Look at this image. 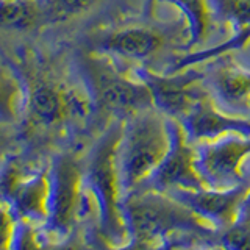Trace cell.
Here are the masks:
<instances>
[{"label": "cell", "instance_id": "obj_17", "mask_svg": "<svg viewBox=\"0 0 250 250\" xmlns=\"http://www.w3.org/2000/svg\"><path fill=\"white\" fill-rule=\"evenodd\" d=\"M100 0H38L42 18L67 21L92 10Z\"/></svg>", "mask_w": 250, "mask_h": 250}, {"label": "cell", "instance_id": "obj_4", "mask_svg": "<svg viewBox=\"0 0 250 250\" xmlns=\"http://www.w3.org/2000/svg\"><path fill=\"white\" fill-rule=\"evenodd\" d=\"M83 175V164L70 152H60L49 158L47 166V221L41 233L49 242L66 239L77 229L75 209Z\"/></svg>", "mask_w": 250, "mask_h": 250}, {"label": "cell", "instance_id": "obj_3", "mask_svg": "<svg viewBox=\"0 0 250 250\" xmlns=\"http://www.w3.org/2000/svg\"><path fill=\"white\" fill-rule=\"evenodd\" d=\"M167 117L155 106L124 121L116 147V172L121 199L139 189L167 153Z\"/></svg>", "mask_w": 250, "mask_h": 250}, {"label": "cell", "instance_id": "obj_19", "mask_svg": "<svg viewBox=\"0 0 250 250\" xmlns=\"http://www.w3.org/2000/svg\"><path fill=\"white\" fill-rule=\"evenodd\" d=\"M221 246L225 250H250V217L241 219L227 229Z\"/></svg>", "mask_w": 250, "mask_h": 250}, {"label": "cell", "instance_id": "obj_7", "mask_svg": "<svg viewBox=\"0 0 250 250\" xmlns=\"http://www.w3.org/2000/svg\"><path fill=\"white\" fill-rule=\"evenodd\" d=\"M203 83L213 104L221 111L250 119V64H242L234 52L200 62Z\"/></svg>", "mask_w": 250, "mask_h": 250}, {"label": "cell", "instance_id": "obj_1", "mask_svg": "<svg viewBox=\"0 0 250 250\" xmlns=\"http://www.w3.org/2000/svg\"><path fill=\"white\" fill-rule=\"evenodd\" d=\"M189 30L178 14L174 21H128L102 28L89 38L88 52L106 55L127 66H148L160 57L185 52Z\"/></svg>", "mask_w": 250, "mask_h": 250}, {"label": "cell", "instance_id": "obj_24", "mask_svg": "<svg viewBox=\"0 0 250 250\" xmlns=\"http://www.w3.org/2000/svg\"><path fill=\"white\" fill-rule=\"evenodd\" d=\"M200 250H225V249L221 244H219V246H209L207 249H200Z\"/></svg>", "mask_w": 250, "mask_h": 250}, {"label": "cell", "instance_id": "obj_5", "mask_svg": "<svg viewBox=\"0 0 250 250\" xmlns=\"http://www.w3.org/2000/svg\"><path fill=\"white\" fill-rule=\"evenodd\" d=\"M194 167L208 189H231L250 180V136L230 133L194 144Z\"/></svg>", "mask_w": 250, "mask_h": 250}, {"label": "cell", "instance_id": "obj_8", "mask_svg": "<svg viewBox=\"0 0 250 250\" xmlns=\"http://www.w3.org/2000/svg\"><path fill=\"white\" fill-rule=\"evenodd\" d=\"M167 125L170 133L169 150L139 189L166 194L174 189L205 188L194 167V144L189 143L182 124L167 117Z\"/></svg>", "mask_w": 250, "mask_h": 250}, {"label": "cell", "instance_id": "obj_20", "mask_svg": "<svg viewBox=\"0 0 250 250\" xmlns=\"http://www.w3.org/2000/svg\"><path fill=\"white\" fill-rule=\"evenodd\" d=\"M47 250H94L91 246V238L82 229H77L66 239L53 242Z\"/></svg>", "mask_w": 250, "mask_h": 250}, {"label": "cell", "instance_id": "obj_10", "mask_svg": "<svg viewBox=\"0 0 250 250\" xmlns=\"http://www.w3.org/2000/svg\"><path fill=\"white\" fill-rule=\"evenodd\" d=\"M178 122L182 124L188 139L192 144L213 141L224 135H230V133L250 136L249 117L231 116L221 111L213 104L211 97L202 100L189 114Z\"/></svg>", "mask_w": 250, "mask_h": 250}, {"label": "cell", "instance_id": "obj_21", "mask_svg": "<svg viewBox=\"0 0 250 250\" xmlns=\"http://www.w3.org/2000/svg\"><path fill=\"white\" fill-rule=\"evenodd\" d=\"M13 217L5 205L0 203V250H10V241L13 233Z\"/></svg>", "mask_w": 250, "mask_h": 250}, {"label": "cell", "instance_id": "obj_23", "mask_svg": "<svg viewBox=\"0 0 250 250\" xmlns=\"http://www.w3.org/2000/svg\"><path fill=\"white\" fill-rule=\"evenodd\" d=\"M249 217H250V191L246 195V199H244V202H242V205H241L238 221H241V219H249Z\"/></svg>", "mask_w": 250, "mask_h": 250}, {"label": "cell", "instance_id": "obj_12", "mask_svg": "<svg viewBox=\"0 0 250 250\" xmlns=\"http://www.w3.org/2000/svg\"><path fill=\"white\" fill-rule=\"evenodd\" d=\"M148 2L172 5L186 21L189 39H188L183 53L208 47L209 39L213 38L219 27L209 6V0H148Z\"/></svg>", "mask_w": 250, "mask_h": 250}, {"label": "cell", "instance_id": "obj_15", "mask_svg": "<svg viewBox=\"0 0 250 250\" xmlns=\"http://www.w3.org/2000/svg\"><path fill=\"white\" fill-rule=\"evenodd\" d=\"M41 18L38 0H0V30H27Z\"/></svg>", "mask_w": 250, "mask_h": 250}, {"label": "cell", "instance_id": "obj_16", "mask_svg": "<svg viewBox=\"0 0 250 250\" xmlns=\"http://www.w3.org/2000/svg\"><path fill=\"white\" fill-rule=\"evenodd\" d=\"M214 19L231 33L250 28V0H209Z\"/></svg>", "mask_w": 250, "mask_h": 250}, {"label": "cell", "instance_id": "obj_11", "mask_svg": "<svg viewBox=\"0 0 250 250\" xmlns=\"http://www.w3.org/2000/svg\"><path fill=\"white\" fill-rule=\"evenodd\" d=\"M47 166H49V160L41 167L28 174L18 186L11 203L8 205L13 221H28L38 227L45 224L47 194H49Z\"/></svg>", "mask_w": 250, "mask_h": 250}, {"label": "cell", "instance_id": "obj_6", "mask_svg": "<svg viewBox=\"0 0 250 250\" xmlns=\"http://www.w3.org/2000/svg\"><path fill=\"white\" fill-rule=\"evenodd\" d=\"M138 80L146 83L152 92L153 106L166 117L182 121L202 100L209 97L203 83L202 64H195L177 72H160L148 66H128Z\"/></svg>", "mask_w": 250, "mask_h": 250}, {"label": "cell", "instance_id": "obj_9", "mask_svg": "<svg viewBox=\"0 0 250 250\" xmlns=\"http://www.w3.org/2000/svg\"><path fill=\"white\" fill-rule=\"evenodd\" d=\"M250 191V180L231 189H174L170 199L188 208L199 222L216 230H227L238 222L241 205Z\"/></svg>", "mask_w": 250, "mask_h": 250}, {"label": "cell", "instance_id": "obj_14", "mask_svg": "<svg viewBox=\"0 0 250 250\" xmlns=\"http://www.w3.org/2000/svg\"><path fill=\"white\" fill-rule=\"evenodd\" d=\"M27 89L13 72L0 67V124L11 125L25 111Z\"/></svg>", "mask_w": 250, "mask_h": 250}, {"label": "cell", "instance_id": "obj_18", "mask_svg": "<svg viewBox=\"0 0 250 250\" xmlns=\"http://www.w3.org/2000/svg\"><path fill=\"white\" fill-rule=\"evenodd\" d=\"M49 242L38 225L28 221H14L10 250H47Z\"/></svg>", "mask_w": 250, "mask_h": 250}, {"label": "cell", "instance_id": "obj_2", "mask_svg": "<svg viewBox=\"0 0 250 250\" xmlns=\"http://www.w3.org/2000/svg\"><path fill=\"white\" fill-rule=\"evenodd\" d=\"M77 69L89 96L92 114L105 119L106 125L124 122L153 106L150 89L130 72L127 64L86 50L78 57Z\"/></svg>", "mask_w": 250, "mask_h": 250}, {"label": "cell", "instance_id": "obj_13", "mask_svg": "<svg viewBox=\"0 0 250 250\" xmlns=\"http://www.w3.org/2000/svg\"><path fill=\"white\" fill-rule=\"evenodd\" d=\"M47 160H33L18 152H8L0 158V203L8 208L21 182Z\"/></svg>", "mask_w": 250, "mask_h": 250}, {"label": "cell", "instance_id": "obj_22", "mask_svg": "<svg viewBox=\"0 0 250 250\" xmlns=\"http://www.w3.org/2000/svg\"><path fill=\"white\" fill-rule=\"evenodd\" d=\"M5 127H6V125L0 124V158H2L5 153L11 152V148H10V138H8V135H6Z\"/></svg>", "mask_w": 250, "mask_h": 250}]
</instances>
